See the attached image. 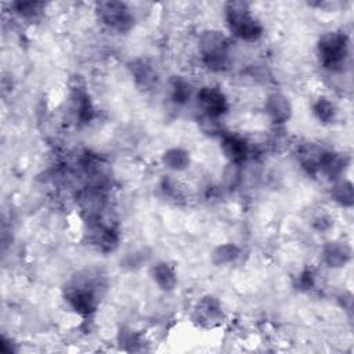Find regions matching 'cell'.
Wrapping results in <instances>:
<instances>
[{
    "mask_svg": "<svg viewBox=\"0 0 354 354\" xmlns=\"http://www.w3.org/2000/svg\"><path fill=\"white\" fill-rule=\"evenodd\" d=\"M225 22L230 32L243 40L256 41L263 35V25L252 14L250 6L246 1H228L224 8Z\"/></svg>",
    "mask_w": 354,
    "mask_h": 354,
    "instance_id": "1",
    "label": "cell"
},
{
    "mask_svg": "<svg viewBox=\"0 0 354 354\" xmlns=\"http://www.w3.org/2000/svg\"><path fill=\"white\" fill-rule=\"evenodd\" d=\"M317 55L321 65L330 71L342 69L348 57V37L342 30L324 33L317 43Z\"/></svg>",
    "mask_w": 354,
    "mask_h": 354,
    "instance_id": "2",
    "label": "cell"
},
{
    "mask_svg": "<svg viewBox=\"0 0 354 354\" xmlns=\"http://www.w3.org/2000/svg\"><path fill=\"white\" fill-rule=\"evenodd\" d=\"M199 53L206 68L214 72L224 71L230 59V41L218 30H206L199 39Z\"/></svg>",
    "mask_w": 354,
    "mask_h": 354,
    "instance_id": "3",
    "label": "cell"
},
{
    "mask_svg": "<svg viewBox=\"0 0 354 354\" xmlns=\"http://www.w3.org/2000/svg\"><path fill=\"white\" fill-rule=\"evenodd\" d=\"M65 300L77 314L90 315L98 306L97 283L91 277H77L68 286Z\"/></svg>",
    "mask_w": 354,
    "mask_h": 354,
    "instance_id": "4",
    "label": "cell"
},
{
    "mask_svg": "<svg viewBox=\"0 0 354 354\" xmlns=\"http://www.w3.org/2000/svg\"><path fill=\"white\" fill-rule=\"evenodd\" d=\"M95 12L105 26L119 33L129 32L134 25L133 12L123 1H98Z\"/></svg>",
    "mask_w": 354,
    "mask_h": 354,
    "instance_id": "5",
    "label": "cell"
},
{
    "mask_svg": "<svg viewBox=\"0 0 354 354\" xmlns=\"http://www.w3.org/2000/svg\"><path fill=\"white\" fill-rule=\"evenodd\" d=\"M196 102L205 119L217 120L228 111V100L225 94L214 86H203L196 93Z\"/></svg>",
    "mask_w": 354,
    "mask_h": 354,
    "instance_id": "6",
    "label": "cell"
},
{
    "mask_svg": "<svg viewBox=\"0 0 354 354\" xmlns=\"http://www.w3.org/2000/svg\"><path fill=\"white\" fill-rule=\"evenodd\" d=\"M88 224V242L102 253L113 252L118 248L119 236L113 227L104 223L101 217L87 218Z\"/></svg>",
    "mask_w": 354,
    "mask_h": 354,
    "instance_id": "7",
    "label": "cell"
},
{
    "mask_svg": "<svg viewBox=\"0 0 354 354\" xmlns=\"http://www.w3.org/2000/svg\"><path fill=\"white\" fill-rule=\"evenodd\" d=\"M249 144L234 133L221 134V152L230 165H241L249 156Z\"/></svg>",
    "mask_w": 354,
    "mask_h": 354,
    "instance_id": "8",
    "label": "cell"
},
{
    "mask_svg": "<svg viewBox=\"0 0 354 354\" xmlns=\"http://www.w3.org/2000/svg\"><path fill=\"white\" fill-rule=\"evenodd\" d=\"M77 203L80 209L87 214V218L98 217L105 207V195L97 185H90L79 191Z\"/></svg>",
    "mask_w": 354,
    "mask_h": 354,
    "instance_id": "9",
    "label": "cell"
},
{
    "mask_svg": "<svg viewBox=\"0 0 354 354\" xmlns=\"http://www.w3.org/2000/svg\"><path fill=\"white\" fill-rule=\"evenodd\" d=\"M264 109L270 120L275 124H282L289 120L292 115V104L289 98L281 93H272L267 97Z\"/></svg>",
    "mask_w": 354,
    "mask_h": 354,
    "instance_id": "10",
    "label": "cell"
},
{
    "mask_svg": "<svg viewBox=\"0 0 354 354\" xmlns=\"http://www.w3.org/2000/svg\"><path fill=\"white\" fill-rule=\"evenodd\" d=\"M329 151H326L325 148L313 144V142H307L299 147L297 149V159L300 162V165L303 166V169H306L308 173L315 174L321 170V166L326 158Z\"/></svg>",
    "mask_w": 354,
    "mask_h": 354,
    "instance_id": "11",
    "label": "cell"
},
{
    "mask_svg": "<svg viewBox=\"0 0 354 354\" xmlns=\"http://www.w3.org/2000/svg\"><path fill=\"white\" fill-rule=\"evenodd\" d=\"M71 111L79 123H86L93 118V113H94L93 102L90 100L88 93L80 86L72 88Z\"/></svg>",
    "mask_w": 354,
    "mask_h": 354,
    "instance_id": "12",
    "label": "cell"
},
{
    "mask_svg": "<svg viewBox=\"0 0 354 354\" xmlns=\"http://www.w3.org/2000/svg\"><path fill=\"white\" fill-rule=\"evenodd\" d=\"M196 319L201 325L213 326L223 319V311L218 300L213 296L203 297L195 308Z\"/></svg>",
    "mask_w": 354,
    "mask_h": 354,
    "instance_id": "13",
    "label": "cell"
},
{
    "mask_svg": "<svg viewBox=\"0 0 354 354\" xmlns=\"http://www.w3.org/2000/svg\"><path fill=\"white\" fill-rule=\"evenodd\" d=\"M324 261L326 266L332 268H339L346 266V263L351 257V249L347 243L339 242V241H330L324 246L322 250Z\"/></svg>",
    "mask_w": 354,
    "mask_h": 354,
    "instance_id": "14",
    "label": "cell"
},
{
    "mask_svg": "<svg viewBox=\"0 0 354 354\" xmlns=\"http://www.w3.org/2000/svg\"><path fill=\"white\" fill-rule=\"evenodd\" d=\"M130 71L136 84L142 90H149L156 84L158 75L152 65L145 59H136L130 64Z\"/></svg>",
    "mask_w": 354,
    "mask_h": 354,
    "instance_id": "15",
    "label": "cell"
},
{
    "mask_svg": "<svg viewBox=\"0 0 354 354\" xmlns=\"http://www.w3.org/2000/svg\"><path fill=\"white\" fill-rule=\"evenodd\" d=\"M151 275L153 282L158 285L159 289L163 292H171L177 285V274L169 263H158L152 267Z\"/></svg>",
    "mask_w": 354,
    "mask_h": 354,
    "instance_id": "16",
    "label": "cell"
},
{
    "mask_svg": "<svg viewBox=\"0 0 354 354\" xmlns=\"http://www.w3.org/2000/svg\"><path fill=\"white\" fill-rule=\"evenodd\" d=\"M162 163L174 171L185 170L189 165V153L181 148H170L162 155Z\"/></svg>",
    "mask_w": 354,
    "mask_h": 354,
    "instance_id": "17",
    "label": "cell"
},
{
    "mask_svg": "<svg viewBox=\"0 0 354 354\" xmlns=\"http://www.w3.org/2000/svg\"><path fill=\"white\" fill-rule=\"evenodd\" d=\"M330 196L336 203L344 207H351L354 203V189L348 180H336L330 189Z\"/></svg>",
    "mask_w": 354,
    "mask_h": 354,
    "instance_id": "18",
    "label": "cell"
},
{
    "mask_svg": "<svg viewBox=\"0 0 354 354\" xmlns=\"http://www.w3.org/2000/svg\"><path fill=\"white\" fill-rule=\"evenodd\" d=\"M169 88H170V98L177 105H184L185 102L189 101V98L192 95L191 84L185 79L178 77V76L173 77L170 80Z\"/></svg>",
    "mask_w": 354,
    "mask_h": 354,
    "instance_id": "19",
    "label": "cell"
},
{
    "mask_svg": "<svg viewBox=\"0 0 354 354\" xmlns=\"http://www.w3.org/2000/svg\"><path fill=\"white\" fill-rule=\"evenodd\" d=\"M239 248L235 246L234 243H224L218 245L213 252H212V261L216 266H224L234 263L239 257Z\"/></svg>",
    "mask_w": 354,
    "mask_h": 354,
    "instance_id": "20",
    "label": "cell"
},
{
    "mask_svg": "<svg viewBox=\"0 0 354 354\" xmlns=\"http://www.w3.org/2000/svg\"><path fill=\"white\" fill-rule=\"evenodd\" d=\"M313 112H314L315 118L322 123H330V122H333V119L336 116V108H335L333 102L325 97H319L314 102Z\"/></svg>",
    "mask_w": 354,
    "mask_h": 354,
    "instance_id": "21",
    "label": "cell"
},
{
    "mask_svg": "<svg viewBox=\"0 0 354 354\" xmlns=\"http://www.w3.org/2000/svg\"><path fill=\"white\" fill-rule=\"evenodd\" d=\"M14 12H17L22 18H35L37 17L43 8L44 3L40 1H14L11 4Z\"/></svg>",
    "mask_w": 354,
    "mask_h": 354,
    "instance_id": "22",
    "label": "cell"
},
{
    "mask_svg": "<svg viewBox=\"0 0 354 354\" xmlns=\"http://www.w3.org/2000/svg\"><path fill=\"white\" fill-rule=\"evenodd\" d=\"M314 286V275L311 271L304 270L303 272H300L299 278H297V288L300 290H308Z\"/></svg>",
    "mask_w": 354,
    "mask_h": 354,
    "instance_id": "23",
    "label": "cell"
}]
</instances>
